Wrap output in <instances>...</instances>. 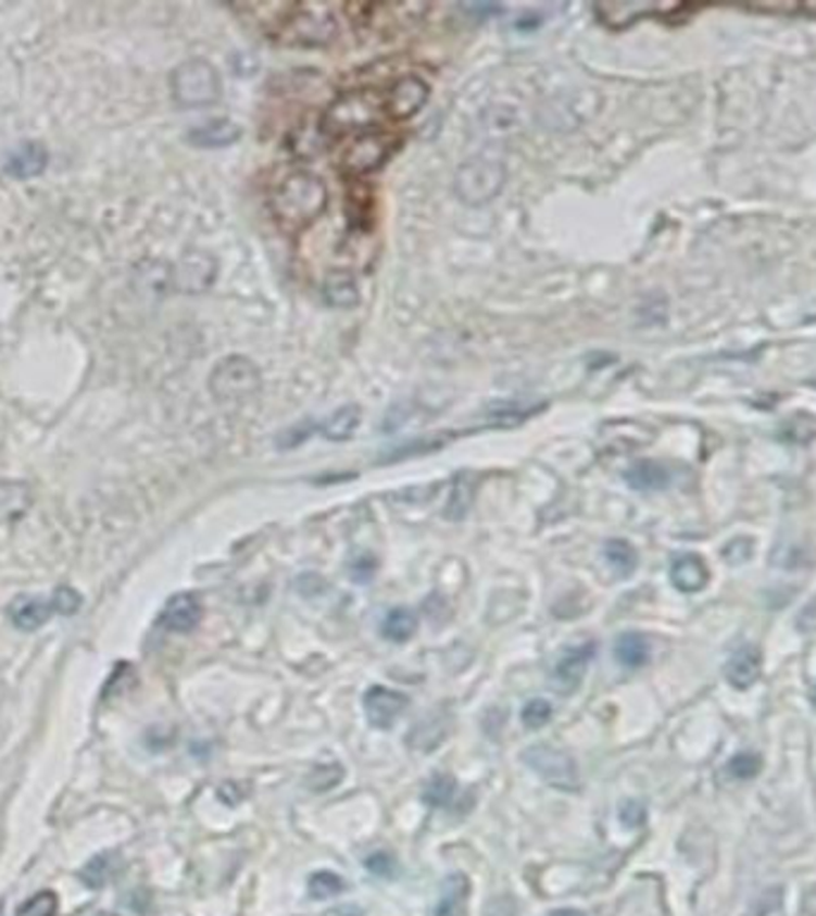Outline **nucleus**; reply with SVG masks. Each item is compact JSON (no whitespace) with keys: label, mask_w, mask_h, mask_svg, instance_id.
Returning a JSON list of instances; mask_svg holds the SVG:
<instances>
[{"label":"nucleus","mask_w":816,"mask_h":916,"mask_svg":"<svg viewBox=\"0 0 816 916\" xmlns=\"http://www.w3.org/2000/svg\"><path fill=\"white\" fill-rule=\"evenodd\" d=\"M327 187L325 181L313 173H291L287 175L273 193V213L279 227L287 231H299L313 225L325 213Z\"/></svg>","instance_id":"obj_1"},{"label":"nucleus","mask_w":816,"mask_h":916,"mask_svg":"<svg viewBox=\"0 0 816 916\" xmlns=\"http://www.w3.org/2000/svg\"><path fill=\"white\" fill-rule=\"evenodd\" d=\"M385 105L375 93L351 91L339 96L323 117V131L330 137H361L368 134L382 117Z\"/></svg>","instance_id":"obj_2"},{"label":"nucleus","mask_w":816,"mask_h":916,"mask_svg":"<svg viewBox=\"0 0 816 916\" xmlns=\"http://www.w3.org/2000/svg\"><path fill=\"white\" fill-rule=\"evenodd\" d=\"M175 101L181 108H205L221 101L223 81L209 60L193 58L181 63L170 79Z\"/></svg>","instance_id":"obj_3"},{"label":"nucleus","mask_w":816,"mask_h":916,"mask_svg":"<svg viewBox=\"0 0 816 916\" xmlns=\"http://www.w3.org/2000/svg\"><path fill=\"white\" fill-rule=\"evenodd\" d=\"M277 36H283L287 43L294 46H325L335 41L337 20L332 8L313 3V5H291L279 24Z\"/></svg>","instance_id":"obj_4"},{"label":"nucleus","mask_w":816,"mask_h":916,"mask_svg":"<svg viewBox=\"0 0 816 916\" xmlns=\"http://www.w3.org/2000/svg\"><path fill=\"white\" fill-rule=\"evenodd\" d=\"M506 181V167L492 158H475L456 173V197L468 205H482L502 191Z\"/></svg>","instance_id":"obj_5"},{"label":"nucleus","mask_w":816,"mask_h":916,"mask_svg":"<svg viewBox=\"0 0 816 916\" xmlns=\"http://www.w3.org/2000/svg\"><path fill=\"white\" fill-rule=\"evenodd\" d=\"M261 389V373L243 356H229L215 365L211 392L221 401H247Z\"/></svg>","instance_id":"obj_6"},{"label":"nucleus","mask_w":816,"mask_h":916,"mask_svg":"<svg viewBox=\"0 0 816 916\" xmlns=\"http://www.w3.org/2000/svg\"><path fill=\"white\" fill-rule=\"evenodd\" d=\"M523 760L538 774L547 786L564 792H576L580 788V776L574 756L552 744H535L523 752Z\"/></svg>","instance_id":"obj_7"},{"label":"nucleus","mask_w":816,"mask_h":916,"mask_svg":"<svg viewBox=\"0 0 816 916\" xmlns=\"http://www.w3.org/2000/svg\"><path fill=\"white\" fill-rule=\"evenodd\" d=\"M594 10H597V15L602 17V22L614 29H624L640 17L660 15L666 20H686L688 15L695 12V8H688V5H652V3H604V5H597Z\"/></svg>","instance_id":"obj_8"},{"label":"nucleus","mask_w":816,"mask_h":916,"mask_svg":"<svg viewBox=\"0 0 816 916\" xmlns=\"http://www.w3.org/2000/svg\"><path fill=\"white\" fill-rule=\"evenodd\" d=\"M389 153H392V141H389L387 134L368 131L351 141L342 165L351 175H368L387 161Z\"/></svg>","instance_id":"obj_9"},{"label":"nucleus","mask_w":816,"mask_h":916,"mask_svg":"<svg viewBox=\"0 0 816 916\" xmlns=\"http://www.w3.org/2000/svg\"><path fill=\"white\" fill-rule=\"evenodd\" d=\"M594 642H582L576 647H568V650L558 656V662L552 668V686L556 692L574 694L582 686L588 666L594 658Z\"/></svg>","instance_id":"obj_10"},{"label":"nucleus","mask_w":816,"mask_h":916,"mask_svg":"<svg viewBox=\"0 0 816 916\" xmlns=\"http://www.w3.org/2000/svg\"><path fill=\"white\" fill-rule=\"evenodd\" d=\"M363 706H365V718H368V724L377 730H387V728H392L401 718V714L406 712L409 698L399 690L373 686L363 694Z\"/></svg>","instance_id":"obj_11"},{"label":"nucleus","mask_w":816,"mask_h":916,"mask_svg":"<svg viewBox=\"0 0 816 916\" xmlns=\"http://www.w3.org/2000/svg\"><path fill=\"white\" fill-rule=\"evenodd\" d=\"M430 96V87L416 75L399 77L385 99V113L394 120H406L418 113Z\"/></svg>","instance_id":"obj_12"},{"label":"nucleus","mask_w":816,"mask_h":916,"mask_svg":"<svg viewBox=\"0 0 816 916\" xmlns=\"http://www.w3.org/2000/svg\"><path fill=\"white\" fill-rule=\"evenodd\" d=\"M762 666H764L762 652L754 644H745L728 658L724 674H726V680L736 690H748L762 678Z\"/></svg>","instance_id":"obj_13"},{"label":"nucleus","mask_w":816,"mask_h":916,"mask_svg":"<svg viewBox=\"0 0 816 916\" xmlns=\"http://www.w3.org/2000/svg\"><path fill=\"white\" fill-rule=\"evenodd\" d=\"M215 271L217 265L213 255L203 251L187 253L177 265V287L181 291H189V294H197V291H203L213 283Z\"/></svg>","instance_id":"obj_14"},{"label":"nucleus","mask_w":816,"mask_h":916,"mask_svg":"<svg viewBox=\"0 0 816 916\" xmlns=\"http://www.w3.org/2000/svg\"><path fill=\"white\" fill-rule=\"evenodd\" d=\"M201 614H203V608H201L199 597L191 592H179L167 600L161 614V623L173 632H191L199 626Z\"/></svg>","instance_id":"obj_15"},{"label":"nucleus","mask_w":816,"mask_h":916,"mask_svg":"<svg viewBox=\"0 0 816 916\" xmlns=\"http://www.w3.org/2000/svg\"><path fill=\"white\" fill-rule=\"evenodd\" d=\"M671 582L680 592H702L706 582H710V568H706V564L698 554H680L671 564Z\"/></svg>","instance_id":"obj_16"},{"label":"nucleus","mask_w":816,"mask_h":916,"mask_svg":"<svg viewBox=\"0 0 816 916\" xmlns=\"http://www.w3.org/2000/svg\"><path fill=\"white\" fill-rule=\"evenodd\" d=\"M34 504V492L22 480H0V525L27 516Z\"/></svg>","instance_id":"obj_17"},{"label":"nucleus","mask_w":816,"mask_h":916,"mask_svg":"<svg viewBox=\"0 0 816 916\" xmlns=\"http://www.w3.org/2000/svg\"><path fill=\"white\" fill-rule=\"evenodd\" d=\"M468 898L470 878L466 874H452L442 883V893L432 916H468Z\"/></svg>","instance_id":"obj_18"},{"label":"nucleus","mask_w":816,"mask_h":916,"mask_svg":"<svg viewBox=\"0 0 816 916\" xmlns=\"http://www.w3.org/2000/svg\"><path fill=\"white\" fill-rule=\"evenodd\" d=\"M53 614H55V611H53L51 604H46L43 600H36V597H29V594L17 597V600L12 602L10 608H8V616H10L12 626L20 628V630H27V632L43 628L48 618H51Z\"/></svg>","instance_id":"obj_19"},{"label":"nucleus","mask_w":816,"mask_h":916,"mask_svg":"<svg viewBox=\"0 0 816 916\" xmlns=\"http://www.w3.org/2000/svg\"><path fill=\"white\" fill-rule=\"evenodd\" d=\"M241 137V127L235 125L233 120H213L205 122V125L189 131V143L199 146V149H225V146L237 143Z\"/></svg>","instance_id":"obj_20"},{"label":"nucleus","mask_w":816,"mask_h":916,"mask_svg":"<svg viewBox=\"0 0 816 916\" xmlns=\"http://www.w3.org/2000/svg\"><path fill=\"white\" fill-rule=\"evenodd\" d=\"M46 165H48V151L41 143L27 141V143H22L15 153H10L5 163V173L17 179H29V177L41 175Z\"/></svg>","instance_id":"obj_21"},{"label":"nucleus","mask_w":816,"mask_h":916,"mask_svg":"<svg viewBox=\"0 0 816 916\" xmlns=\"http://www.w3.org/2000/svg\"><path fill=\"white\" fill-rule=\"evenodd\" d=\"M626 482L638 492H660L671 485V473L660 461H638L626 470Z\"/></svg>","instance_id":"obj_22"},{"label":"nucleus","mask_w":816,"mask_h":916,"mask_svg":"<svg viewBox=\"0 0 816 916\" xmlns=\"http://www.w3.org/2000/svg\"><path fill=\"white\" fill-rule=\"evenodd\" d=\"M323 297L327 303L335 305V309H353V305L361 301L356 279L347 271H335L325 277Z\"/></svg>","instance_id":"obj_23"},{"label":"nucleus","mask_w":816,"mask_h":916,"mask_svg":"<svg viewBox=\"0 0 816 916\" xmlns=\"http://www.w3.org/2000/svg\"><path fill=\"white\" fill-rule=\"evenodd\" d=\"M475 487H478V480H475V475H470V473L456 475L454 487H452V494H449V502H447V509H444L449 520L466 518V513L473 506Z\"/></svg>","instance_id":"obj_24"},{"label":"nucleus","mask_w":816,"mask_h":916,"mask_svg":"<svg viewBox=\"0 0 816 916\" xmlns=\"http://www.w3.org/2000/svg\"><path fill=\"white\" fill-rule=\"evenodd\" d=\"M745 10L776 17L816 20V0H766V3H750L745 5Z\"/></svg>","instance_id":"obj_25"},{"label":"nucleus","mask_w":816,"mask_h":916,"mask_svg":"<svg viewBox=\"0 0 816 916\" xmlns=\"http://www.w3.org/2000/svg\"><path fill=\"white\" fill-rule=\"evenodd\" d=\"M616 658L626 668H640L650 662V642L640 632H624L616 640Z\"/></svg>","instance_id":"obj_26"},{"label":"nucleus","mask_w":816,"mask_h":916,"mask_svg":"<svg viewBox=\"0 0 816 916\" xmlns=\"http://www.w3.org/2000/svg\"><path fill=\"white\" fill-rule=\"evenodd\" d=\"M361 425V409L356 404L342 406L335 411L327 423L323 425V435L330 439V442H347V439L359 430Z\"/></svg>","instance_id":"obj_27"},{"label":"nucleus","mask_w":816,"mask_h":916,"mask_svg":"<svg viewBox=\"0 0 816 916\" xmlns=\"http://www.w3.org/2000/svg\"><path fill=\"white\" fill-rule=\"evenodd\" d=\"M418 630V618L411 608H392L382 620V635L389 642H409Z\"/></svg>","instance_id":"obj_28"},{"label":"nucleus","mask_w":816,"mask_h":916,"mask_svg":"<svg viewBox=\"0 0 816 916\" xmlns=\"http://www.w3.org/2000/svg\"><path fill=\"white\" fill-rule=\"evenodd\" d=\"M604 559L620 578H630L638 568V552L636 547L626 540H608L604 544Z\"/></svg>","instance_id":"obj_29"},{"label":"nucleus","mask_w":816,"mask_h":916,"mask_svg":"<svg viewBox=\"0 0 816 916\" xmlns=\"http://www.w3.org/2000/svg\"><path fill=\"white\" fill-rule=\"evenodd\" d=\"M456 798V780L449 774H437L423 792V800L430 804V807H449Z\"/></svg>","instance_id":"obj_30"},{"label":"nucleus","mask_w":816,"mask_h":916,"mask_svg":"<svg viewBox=\"0 0 816 916\" xmlns=\"http://www.w3.org/2000/svg\"><path fill=\"white\" fill-rule=\"evenodd\" d=\"M344 878L332 871H315L309 878V895L313 900H330L339 893H344Z\"/></svg>","instance_id":"obj_31"},{"label":"nucleus","mask_w":816,"mask_h":916,"mask_svg":"<svg viewBox=\"0 0 816 916\" xmlns=\"http://www.w3.org/2000/svg\"><path fill=\"white\" fill-rule=\"evenodd\" d=\"M745 916H786L783 888H769L752 902Z\"/></svg>","instance_id":"obj_32"},{"label":"nucleus","mask_w":816,"mask_h":916,"mask_svg":"<svg viewBox=\"0 0 816 916\" xmlns=\"http://www.w3.org/2000/svg\"><path fill=\"white\" fill-rule=\"evenodd\" d=\"M552 716H554L552 704L547 702V700H542V698H532V700H528V702H526V706H523V712H520L523 726H528L530 730L544 728V726L550 724V720H552Z\"/></svg>","instance_id":"obj_33"},{"label":"nucleus","mask_w":816,"mask_h":916,"mask_svg":"<svg viewBox=\"0 0 816 916\" xmlns=\"http://www.w3.org/2000/svg\"><path fill=\"white\" fill-rule=\"evenodd\" d=\"M759 771H762V760L752 752L736 754L733 760L726 764V774L733 780H750V778L757 776Z\"/></svg>","instance_id":"obj_34"},{"label":"nucleus","mask_w":816,"mask_h":916,"mask_svg":"<svg viewBox=\"0 0 816 916\" xmlns=\"http://www.w3.org/2000/svg\"><path fill=\"white\" fill-rule=\"evenodd\" d=\"M342 776H344V771L339 764H318L313 768L306 780H309V788L313 792H325V790L335 788L339 780H342Z\"/></svg>","instance_id":"obj_35"},{"label":"nucleus","mask_w":816,"mask_h":916,"mask_svg":"<svg viewBox=\"0 0 816 916\" xmlns=\"http://www.w3.org/2000/svg\"><path fill=\"white\" fill-rule=\"evenodd\" d=\"M55 914H58V895L51 893V890H43V893L24 902L15 916H55Z\"/></svg>","instance_id":"obj_36"},{"label":"nucleus","mask_w":816,"mask_h":916,"mask_svg":"<svg viewBox=\"0 0 816 916\" xmlns=\"http://www.w3.org/2000/svg\"><path fill=\"white\" fill-rule=\"evenodd\" d=\"M51 606H53L55 614H60V616H72L81 608V597H79V592H75L72 588H58L55 594H53V600H51Z\"/></svg>","instance_id":"obj_37"},{"label":"nucleus","mask_w":816,"mask_h":916,"mask_svg":"<svg viewBox=\"0 0 816 916\" xmlns=\"http://www.w3.org/2000/svg\"><path fill=\"white\" fill-rule=\"evenodd\" d=\"M365 869H368L375 876H380V878H392V876H397L399 866H397V859L389 852H375V854H371L368 859H365Z\"/></svg>","instance_id":"obj_38"},{"label":"nucleus","mask_w":816,"mask_h":916,"mask_svg":"<svg viewBox=\"0 0 816 916\" xmlns=\"http://www.w3.org/2000/svg\"><path fill=\"white\" fill-rule=\"evenodd\" d=\"M644 818H648V810H644L642 804L636 802V800H630V802L624 804V807H620V821H624V826H628V828L642 826Z\"/></svg>","instance_id":"obj_39"},{"label":"nucleus","mask_w":816,"mask_h":916,"mask_svg":"<svg viewBox=\"0 0 816 916\" xmlns=\"http://www.w3.org/2000/svg\"><path fill=\"white\" fill-rule=\"evenodd\" d=\"M311 432H313L311 423H301V425H297V427H291V430H287L283 437H279V447H283V449L297 447V444H301L303 439H306Z\"/></svg>","instance_id":"obj_40"},{"label":"nucleus","mask_w":816,"mask_h":916,"mask_svg":"<svg viewBox=\"0 0 816 916\" xmlns=\"http://www.w3.org/2000/svg\"><path fill=\"white\" fill-rule=\"evenodd\" d=\"M547 916H588V914L580 912V909H574V907H564V909H554Z\"/></svg>","instance_id":"obj_41"},{"label":"nucleus","mask_w":816,"mask_h":916,"mask_svg":"<svg viewBox=\"0 0 816 916\" xmlns=\"http://www.w3.org/2000/svg\"><path fill=\"white\" fill-rule=\"evenodd\" d=\"M812 704L816 706V686H814V690H812Z\"/></svg>","instance_id":"obj_42"}]
</instances>
